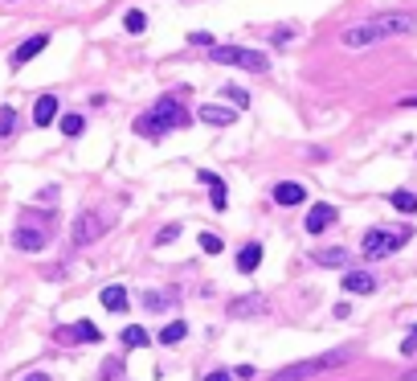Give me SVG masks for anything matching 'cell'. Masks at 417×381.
Masks as SVG:
<instances>
[{"mask_svg":"<svg viewBox=\"0 0 417 381\" xmlns=\"http://www.w3.org/2000/svg\"><path fill=\"white\" fill-rule=\"evenodd\" d=\"M413 29H417V17H409V13H385V17H372V21L348 25L340 33V41L348 49H364V46L385 41V37H397V33H413Z\"/></svg>","mask_w":417,"mask_h":381,"instance_id":"obj_1","label":"cell"},{"mask_svg":"<svg viewBox=\"0 0 417 381\" xmlns=\"http://www.w3.org/2000/svg\"><path fill=\"white\" fill-rule=\"evenodd\" d=\"M185 123H188V111L180 107V98L164 95V98H156V107H152L147 115H139L135 120V136H143V140H160V136H168L172 127H185Z\"/></svg>","mask_w":417,"mask_h":381,"instance_id":"obj_2","label":"cell"},{"mask_svg":"<svg viewBox=\"0 0 417 381\" xmlns=\"http://www.w3.org/2000/svg\"><path fill=\"white\" fill-rule=\"evenodd\" d=\"M352 361V344H340V349H327L319 357H307V361H295V365H286V369H278L270 373L266 381H307V377H319L327 369H340Z\"/></svg>","mask_w":417,"mask_h":381,"instance_id":"obj_3","label":"cell"},{"mask_svg":"<svg viewBox=\"0 0 417 381\" xmlns=\"http://www.w3.org/2000/svg\"><path fill=\"white\" fill-rule=\"evenodd\" d=\"M409 238H413L409 226H372L369 234H364V242H360V254H364V259H389V254L401 250Z\"/></svg>","mask_w":417,"mask_h":381,"instance_id":"obj_4","label":"cell"},{"mask_svg":"<svg viewBox=\"0 0 417 381\" xmlns=\"http://www.w3.org/2000/svg\"><path fill=\"white\" fill-rule=\"evenodd\" d=\"M208 58H213V62H221V66H241V70H250V74H266V70H270L266 53L246 49V46H213V49H208Z\"/></svg>","mask_w":417,"mask_h":381,"instance_id":"obj_5","label":"cell"},{"mask_svg":"<svg viewBox=\"0 0 417 381\" xmlns=\"http://www.w3.org/2000/svg\"><path fill=\"white\" fill-rule=\"evenodd\" d=\"M107 230V221L98 214H82V217H74V230H70V238H74V246H91L98 234Z\"/></svg>","mask_w":417,"mask_h":381,"instance_id":"obj_6","label":"cell"},{"mask_svg":"<svg viewBox=\"0 0 417 381\" xmlns=\"http://www.w3.org/2000/svg\"><path fill=\"white\" fill-rule=\"evenodd\" d=\"M46 242H49V234L37 230V226H29V221H21V226L13 230V246H17V250H29V254H33V250H46Z\"/></svg>","mask_w":417,"mask_h":381,"instance_id":"obj_7","label":"cell"},{"mask_svg":"<svg viewBox=\"0 0 417 381\" xmlns=\"http://www.w3.org/2000/svg\"><path fill=\"white\" fill-rule=\"evenodd\" d=\"M336 205H311V214H307V221H303V226H307V234H324V230H331V226H336Z\"/></svg>","mask_w":417,"mask_h":381,"instance_id":"obj_8","label":"cell"},{"mask_svg":"<svg viewBox=\"0 0 417 381\" xmlns=\"http://www.w3.org/2000/svg\"><path fill=\"white\" fill-rule=\"evenodd\" d=\"M197 176L208 185V201H213V209H225V205H230V189H225V181H221L217 172H208V168H201Z\"/></svg>","mask_w":417,"mask_h":381,"instance_id":"obj_9","label":"cell"},{"mask_svg":"<svg viewBox=\"0 0 417 381\" xmlns=\"http://www.w3.org/2000/svg\"><path fill=\"white\" fill-rule=\"evenodd\" d=\"M340 287H344L348 295H372V291H376V279H372L369 271H348Z\"/></svg>","mask_w":417,"mask_h":381,"instance_id":"obj_10","label":"cell"},{"mask_svg":"<svg viewBox=\"0 0 417 381\" xmlns=\"http://www.w3.org/2000/svg\"><path fill=\"white\" fill-rule=\"evenodd\" d=\"M58 336H62V340H82V344H98V340H102V332L94 328L91 320H78L74 328H62Z\"/></svg>","mask_w":417,"mask_h":381,"instance_id":"obj_11","label":"cell"},{"mask_svg":"<svg viewBox=\"0 0 417 381\" xmlns=\"http://www.w3.org/2000/svg\"><path fill=\"white\" fill-rule=\"evenodd\" d=\"M258 266H262V242H246V246L237 250V271H241V275H254Z\"/></svg>","mask_w":417,"mask_h":381,"instance_id":"obj_12","label":"cell"},{"mask_svg":"<svg viewBox=\"0 0 417 381\" xmlns=\"http://www.w3.org/2000/svg\"><path fill=\"white\" fill-rule=\"evenodd\" d=\"M205 123H213V127H230L233 120H237V111H230V107H221V103H205L201 111H197Z\"/></svg>","mask_w":417,"mask_h":381,"instance_id":"obj_13","label":"cell"},{"mask_svg":"<svg viewBox=\"0 0 417 381\" xmlns=\"http://www.w3.org/2000/svg\"><path fill=\"white\" fill-rule=\"evenodd\" d=\"M46 46H49V37H46V33H37V37L21 41V46H17V53H13V66H25V62H33V58H37V53H41Z\"/></svg>","mask_w":417,"mask_h":381,"instance_id":"obj_14","label":"cell"},{"mask_svg":"<svg viewBox=\"0 0 417 381\" xmlns=\"http://www.w3.org/2000/svg\"><path fill=\"white\" fill-rule=\"evenodd\" d=\"M176 299H180V291H143V308L147 311H168V308H176Z\"/></svg>","mask_w":417,"mask_h":381,"instance_id":"obj_15","label":"cell"},{"mask_svg":"<svg viewBox=\"0 0 417 381\" xmlns=\"http://www.w3.org/2000/svg\"><path fill=\"white\" fill-rule=\"evenodd\" d=\"M53 120H58V95H41L33 103V123H37V127H49Z\"/></svg>","mask_w":417,"mask_h":381,"instance_id":"obj_16","label":"cell"},{"mask_svg":"<svg viewBox=\"0 0 417 381\" xmlns=\"http://www.w3.org/2000/svg\"><path fill=\"white\" fill-rule=\"evenodd\" d=\"M254 311H266V299H262V295H241V299L230 304V316H237V320H246V316H254Z\"/></svg>","mask_w":417,"mask_h":381,"instance_id":"obj_17","label":"cell"},{"mask_svg":"<svg viewBox=\"0 0 417 381\" xmlns=\"http://www.w3.org/2000/svg\"><path fill=\"white\" fill-rule=\"evenodd\" d=\"M303 197H307V189H303V185H295V181H282V185H274V201H278V205H303Z\"/></svg>","mask_w":417,"mask_h":381,"instance_id":"obj_18","label":"cell"},{"mask_svg":"<svg viewBox=\"0 0 417 381\" xmlns=\"http://www.w3.org/2000/svg\"><path fill=\"white\" fill-rule=\"evenodd\" d=\"M315 262H319V266H348V262H352V250H344V246H324V250H315Z\"/></svg>","mask_w":417,"mask_h":381,"instance_id":"obj_19","label":"cell"},{"mask_svg":"<svg viewBox=\"0 0 417 381\" xmlns=\"http://www.w3.org/2000/svg\"><path fill=\"white\" fill-rule=\"evenodd\" d=\"M102 308L107 311H127V287H119V283H111V287H102Z\"/></svg>","mask_w":417,"mask_h":381,"instance_id":"obj_20","label":"cell"},{"mask_svg":"<svg viewBox=\"0 0 417 381\" xmlns=\"http://www.w3.org/2000/svg\"><path fill=\"white\" fill-rule=\"evenodd\" d=\"M147 340H152V336L143 332L139 324H127V328L119 332V344H123V349H147Z\"/></svg>","mask_w":417,"mask_h":381,"instance_id":"obj_21","label":"cell"},{"mask_svg":"<svg viewBox=\"0 0 417 381\" xmlns=\"http://www.w3.org/2000/svg\"><path fill=\"white\" fill-rule=\"evenodd\" d=\"M389 205H393L397 214H417V193L397 189V193H389Z\"/></svg>","mask_w":417,"mask_h":381,"instance_id":"obj_22","label":"cell"},{"mask_svg":"<svg viewBox=\"0 0 417 381\" xmlns=\"http://www.w3.org/2000/svg\"><path fill=\"white\" fill-rule=\"evenodd\" d=\"M185 336H188V324L185 320H172V324L160 332V344H176V340H185Z\"/></svg>","mask_w":417,"mask_h":381,"instance_id":"obj_23","label":"cell"},{"mask_svg":"<svg viewBox=\"0 0 417 381\" xmlns=\"http://www.w3.org/2000/svg\"><path fill=\"white\" fill-rule=\"evenodd\" d=\"M102 381H123V357H107V361H102Z\"/></svg>","mask_w":417,"mask_h":381,"instance_id":"obj_24","label":"cell"},{"mask_svg":"<svg viewBox=\"0 0 417 381\" xmlns=\"http://www.w3.org/2000/svg\"><path fill=\"white\" fill-rule=\"evenodd\" d=\"M62 131L74 140V136H82V131H86V120H82V115H62Z\"/></svg>","mask_w":417,"mask_h":381,"instance_id":"obj_25","label":"cell"},{"mask_svg":"<svg viewBox=\"0 0 417 381\" xmlns=\"http://www.w3.org/2000/svg\"><path fill=\"white\" fill-rule=\"evenodd\" d=\"M123 29H127V33H143V29H147V17H143L139 8H131V13L123 17Z\"/></svg>","mask_w":417,"mask_h":381,"instance_id":"obj_26","label":"cell"},{"mask_svg":"<svg viewBox=\"0 0 417 381\" xmlns=\"http://www.w3.org/2000/svg\"><path fill=\"white\" fill-rule=\"evenodd\" d=\"M13 127H17V111L13 107H0V140L13 136Z\"/></svg>","mask_w":417,"mask_h":381,"instance_id":"obj_27","label":"cell"},{"mask_svg":"<svg viewBox=\"0 0 417 381\" xmlns=\"http://www.w3.org/2000/svg\"><path fill=\"white\" fill-rule=\"evenodd\" d=\"M197 242H201V250H205V254H221V250H225V242L217 238V234H201Z\"/></svg>","mask_w":417,"mask_h":381,"instance_id":"obj_28","label":"cell"},{"mask_svg":"<svg viewBox=\"0 0 417 381\" xmlns=\"http://www.w3.org/2000/svg\"><path fill=\"white\" fill-rule=\"evenodd\" d=\"M176 234H180V221H168L160 234H156V246H168V242L176 238Z\"/></svg>","mask_w":417,"mask_h":381,"instance_id":"obj_29","label":"cell"},{"mask_svg":"<svg viewBox=\"0 0 417 381\" xmlns=\"http://www.w3.org/2000/svg\"><path fill=\"white\" fill-rule=\"evenodd\" d=\"M188 41H192V46H208V49H213V37H208V33H188Z\"/></svg>","mask_w":417,"mask_h":381,"instance_id":"obj_30","label":"cell"},{"mask_svg":"<svg viewBox=\"0 0 417 381\" xmlns=\"http://www.w3.org/2000/svg\"><path fill=\"white\" fill-rule=\"evenodd\" d=\"M225 95H230L233 103H237V107H246V103H250V98H246V91H237V86H230V91H225Z\"/></svg>","mask_w":417,"mask_h":381,"instance_id":"obj_31","label":"cell"},{"mask_svg":"<svg viewBox=\"0 0 417 381\" xmlns=\"http://www.w3.org/2000/svg\"><path fill=\"white\" fill-rule=\"evenodd\" d=\"M291 37H295V29H274V41H278V46H282V41H291Z\"/></svg>","mask_w":417,"mask_h":381,"instance_id":"obj_32","label":"cell"},{"mask_svg":"<svg viewBox=\"0 0 417 381\" xmlns=\"http://www.w3.org/2000/svg\"><path fill=\"white\" fill-rule=\"evenodd\" d=\"M205 381H233V377H230V373H225V369H213V373H208Z\"/></svg>","mask_w":417,"mask_h":381,"instance_id":"obj_33","label":"cell"},{"mask_svg":"<svg viewBox=\"0 0 417 381\" xmlns=\"http://www.w3.org/2000/svg\"><path fill=\"white\" fill-rule=\"evenodd\" d=\"M25 381H49V377H46V373H29Z\"/></svg>","mask_w":417,"mask_h":381,"instance_id":"obj_34","label":"cell"},{"mask_svg":"<svg viewBox=\"0 0 417 381\" xmlns=\"http://www.w3.org/2000/svg\"><path fill=\"white\" fill-rule=\"evenodd\" d=\"M401 381H417V369H409V373H405V377H401Z\"/></svg>","mask_w":417,"mask_h":381,"instance_id":"obj_35","label":"cell"},{"mask_svg":"<svg viewBox=\"0 0 417 381\" xmlns=\"http://www.w3.org/2000/svg\"><path fill=\"white\" fill-rule=\"evenodd\" d=\"M405 107H417V98H405Z\"/></svg>","mask_w":417,"mask_h":381,"instance_id":"obj_36","label":"cell"}]
</instances>
